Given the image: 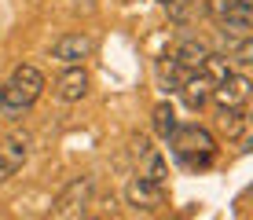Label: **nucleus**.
<instances>
[{
    "instance_id": "0eeeda50",
    "label": "nucleus",
    "mask_w": 253,
    "mask_h": 220,
    "mask_svg": "<svg viewBox=\"0 0 253 220\" xmlns=\"http://www.w3.org/2000/svg\"><path fill=\"white\" fill-rule=\"evenodd\" d=\"M92 37H84V33H66V37H59L51 44V59H59L63 66H81L84 59L92 55Z\"/></svg>"
},
{
    "instance_id": "20e7f679",
    "label": "nucleus",
    "mask_w": 253,
    "mask_h": 220,
    "mask_svg": "<svg viewBox=\"0 0 253 220\" xmlns=\"http://www.w3.org/2000/svg\"><path fill=\"white\" fill-rule=\"evenodd\" d=\"M132 154H136V176L169 187V165H165V158H162L158 147H151V139H147V136H136V139H132Z\"/></svg>"
},
{
    "instance_id": "1a4fd4ad",
    "label": "nucleus",
    "mask_w": 253,
    "mask_h": 220,
    "mask_svg": "<svg viewBox=\"0 0 253 220\" xmlns=\"http://www.w3.org/2000/svg\"><path fill=\"white\" fill-rule=\"evenodd\" d=\"M88 88H92V81H88V74H84V66H66L63 74L55 77V95H59L63 103L84 99V95H88Z\"/></svg>"
},
{
    "instance_id": "f03ea898",
    "label": "nucleus",
    "mask_w": 253,
    "mask_h": 220,
    "mask_svg": "<svg viewBox=\"0 0 253 220\" xmlns=\"http://www.w3.org/2000/svg\"><path fill=\"white\" fill-rule=\"evenodd\" d=\"M169 147L187 169H206L216 158V136L202 125H176V132L169 136Z\"/></svg>"
},
{
    "instance_id": "4468645a",
    "label": "nucleus",
    "mask_w": 253,
    "mask_h": 220,
    "mask_svg": "<svg viewBox=\"0 0 253 220\" xmlns=\"http://www.w3.org/2000/svg\"><path fill=\"white\" fill-rule=\"evenodd\" d=\"M176 110L169 107V103H158V107H154V129H158V136L162 139H169L172 132H176Z\"/></svg>"
},
{
    "instance_id": "a211bd4d",
    "label": "nucleus",
    "mask_w": 253,
    "mask_h": 220,
    "mask_svg": "<svg viewBox=\"0 0 253 220\" xmlns=\"http://www.w3.org/2000/svg\"><path fill=\"white\" fill-rule=\"evenodd\" d=\"M162 4H165V7H169V0H162Z\"/></svg>"
},
{
    "instance_id": "9b49d317",
    "label": "nucleus",
    "mask_w": 253,
    "mask_h": 220,
    "mask_svg": "<svg viewBox=\"0 0 253 220\" xmlns=\"http://www.w3.org/2000/svg\"><path fill=\"white\" fill-rule=\"evenodd\" d=\"M206 55H209V48L202 41H180L176 48H172V63H180L187 70V74H195V70H202V63H206Z\"/></svg>"
},
{
    "instance_id": "ddd939ff",
    "label": "nucleus",
    "mask_w": 253,
    "mask_h": 220,
    "mask_svg": "<svg viewBox=\"0 0 253 220\" xmlns=\"http://www.w3.org/2000/svg\"><path fill=\"white\" fill-rule=\"evenodd\" d=\"M246 129H250V121L242 110H220V136L224 139H242Z\"/></svg>"
},
{
    "instance_id": "2eb2a0df",
    "label": "nucleus",
    "mask_w": 253,
    "mask_h": 220,
    "mask_svg": "<svg viewBox=\"0 0 253 220\" xmlns=\"http://www.w3.org/2000/svg\"><path fill=\"white\" fill-rule=\"evenodd\" d=\"M239 4H242V0H206V11H209V19H213V22H224Z\"/></svg>"
},
{
    "instance_id": "f3484780",
    "label": "nucleus",
    "mask_w": 253,
    "mask_h": 220,
    "mask_svg": "<svg viewBox=\"0 0 253 220\" xmlns=\"http://www.w3.org/2000/svg\"><path fill=\"white\" fill-rule=\"evenodd\" d=\"M246 198H253V187H246Z\"/></svg>"
},
{
    "instance_id": "dca6fc26",
    "label": "nucleus",
    "mask_w": 253,
    "mask_h": 220,
    "mask_svg": "<svg viewBox=\"0 0 253 220\" xmlns=\"http://www.w3.org/2000/svg\"><path fill=\"white\" fill-rule=\"evenodd\" d=\"M231 63H239V66H253V33H250V37H242V41H235V48H231Z\"/></svg>"
},
{
    "instance_id": "f257e3e1",
    "label": "nucleus",
    "mask_w": 253,
    "mask_h": 220,
    "mask_svg": "<svg viewBox=\"0 0 253 220\" xmlns=\"http://www.w3.org/2000/svg\"><path fill=\"white\" fill-rule=\"evenodd\" d=\"M44 92V74L33 63H22L7 74V81L0 85V114L4 118H22Z\"/></svg>"
},
{
    "instance_id": "7ed1b4c3",
    "label": "nucleus",
    "mask_w": 253,
    "mask_h": 220,
    "mask_svg": "<svg viewBox=\"0 0 253 220\" xmlns=\"http://www.w3.org/2000/svg\"><path fill=\"white\" fill-rule=\"evenodd\" d=\"M92 195H95V180L92 176H74V180L55 195L48 220H88Z\"/></svg>"
},
{
    "instance_id": "6ab92c4d",
    "label": "nucleus",
    "mask_w": 253,
    "mask_h": 220,
    "mask_svg": "<svg viewBox=\"0 0 253 220\" xmlns=\"http://www.w3.org/2000/svg\"><path fill=\"white\" fill-rule=\"evenodd\" d=\"M88 220H92V217H88Z\"/></svg>"
},
{
    "instance_id": "9d476101",
    "label": "nucleus",
    "mask_w": 253,
    "mask_h": 220,
    "mask_svg": "<svg viewBox=\"0 0 253 220\" xmlns=\"http://www.w3.org/2000/svg\"><path fill=\"white\" fill-rule=\"evenodd\" d=\"M213 81H209V77L202 74V70H195V74H187V81L180 85V95H184V103L191 110H202L209 99H213Z\"/></svg>"
},
{
    "instance_id": "39448f33",
    "label": "nucleus",
    "mask_w": 253,
    "mask_h": 220,
    "mask_svg": "<svg viewBox=\"0 0 253 220\" xmlns=\"http://www.w3.org/2000/svg\"><path fill=\"white\" fill-rule=\"evenodd\" d=\"M250 95H253V81L246 74H235V70H231L224 81H216L213 99H209V103H216L220 110H242L250 103Z\"/></svg>"
},
{
    "instance_id": "423d86ee",
    "label": "nucleus",
    "mask_w": 253,
    "mask_h": 220,
    "mask_svg": "<svg viewBox=\"0 0 253 220\" xmlns=\"http://www.w3.org/2000/svg\"><path fill=\"white\" fill-rule=\"evenodd\" d=\"M30 158V132H11L0 139V183H7Z\"/></svg>"
},
{
    "instance_id": "6e6552de",
    "label": "nucleus",
    "mask_w": 253,
    "mask_h": 220,
    "mask_svg": "<svg viewBox=\"0 0 253 220\" xmlns=\"http://www.w3.org/2000/svg\"><path fill=\"white\" fill-rule=\"evenodd\" d=\"M125 198H128V206L132 209H162L165 206V187L162 183H151V180H143V176H132L128 180V187H125Z\"/></svg>"
},
{
    "instance_id": "f8f14e48",
    "label": "nucleus",
    "mask_w": 253,
    "mask_h": 220,
    "mask_svg": "<svg viewBox=\"0 0 253 220\" xmlns=\"http://www.w3.org/2000/svg\"><path fill=\"white\" fill-rule=\"evenodd\" d=\"M231 70H235V63H231V55H224V51H209L206 63H202V74H206L213 85H216V81H224Z\"/></svg>"
}]
</instances>
